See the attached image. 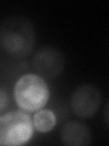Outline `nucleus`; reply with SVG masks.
Returning <instances> with one entry per match:
<instances>
[{
    "mask_svg": "<svg viewBox=\"0 0 109 146\" xmlns=\"http://www.w3.org/2000/svg\"><path fill=\"white\" fill-rule=\"evenodd\" d=\"M34 133V125L26 113L15 111L0 116V145L17 146L25 144Z\"/></svg>",
    "mask_w": 109,
    "mask_h": 146,
    "instance_id": "7ed1b4c3",
    "label": "nucleus"
},
{
    "mask_svg": "<svg viewBox=\"0 0 109 146\" xmlns=\"http://www.w3.org/2000/svg\"><path fill=\"white\" fill-rule=\"evenodd\" d=\"M33 125L35 129L41 132L47 133L52 131L56 124V117L50 110H39L35 114L33 119Z\"/></svg>",
    "mask_w": 109,
    "mask_h": 146,
    "instance_id": "0eeeda50",
    "label": "nucleus"
},
{
    "mask_svg": "<svg viewBox=\"0 0 109 146\" xmlns=\"http://www.w3.org/2000/svg\"><path fill=\"white\" fill-rule=\"evenodd\" d=\"M61 140L65 145L85 146L91 143V133L87 127L78 121H69L61 131Z\"/></svg>",
    "mask_w": 109,
    "mask_h": 146,
    "instance_id": "423d86ee",
    "label": "nucleus"
},
{
    "mask_svg": "<svg viewBox=\"0 0 109 146\" xmlns=\"http://www.w3.org/2000/svg\"><path fill=\"white\" fill-rule=\"evenodd\" d=\"M65 65V59L58 50L52 48H43L35 54L33 66L41 76L54 78L59 75Z\"/></svg>",
    "mask_w": 109,
    "mask_h": 146,
    "instance_id": "39448f33",
    "label": "nucleus"
},
{
    "mask_svg": "<svg viewBox=\"0 0 109 146\" xmlns=\"http://www.w3.org/2000/svg\"><path fill=\"white\" fill-rule=\"evenodd\" d=\"M16 104L22 110L29 112L43 109L49 99L47 82L36 74H26L20 77L14 88Z\"/></svg>",
    "mask_w": 109,
    "mask_h": 146,
    "instance_id": "f03ea898",
    "label": "nucleus"
},
{
    "mask_svg": "<svg viewBox=\"0 0 109 146\" xmlns=\"http://www.w3.org/2000/svg\"><path fill=\"white\" fill-rule=\"evenodd\" d=\"M35 27L26 18L10 17L0 26V45L12 57H28L35 48Z\"/></svg>",
    "mask_w": 109,
    "mask_h": 146,
    "instance_id": "f257e3e1",
    "label": "nucleus"
},
{
    "mask_svg": "<svg viewBox=\"0 0 109 146\" xmlns=\"http://www.w3.org/2000/svg\"><path fill=\"white\" fill-rule=\"evenodd\" d=\"M8 104V98L5 91L0 90V112L3 111Z\"/></svg>",
    "mask_w": 109,
    "mask_h": 146,
    "instance_id": "6e6552de",
    "label": "nucleus"
},
{
    "mask_svg": "<svg viewBox=\"0 0 109 146\" xmlns=\"http://www.w3.org/2000/svg\"><path fill=\"white\" fill-rule=\"evenodd\" d=\"M101 104V94L97 87L83 85L78 87L72 95L71 109L77 117L86 119L95 115Z\"/></svg>",
    "mask_w": 109,
    "mask_h": 146,
    "instance_id": "20e7f679",
    "label": "nucleus"
}]
</instances>
